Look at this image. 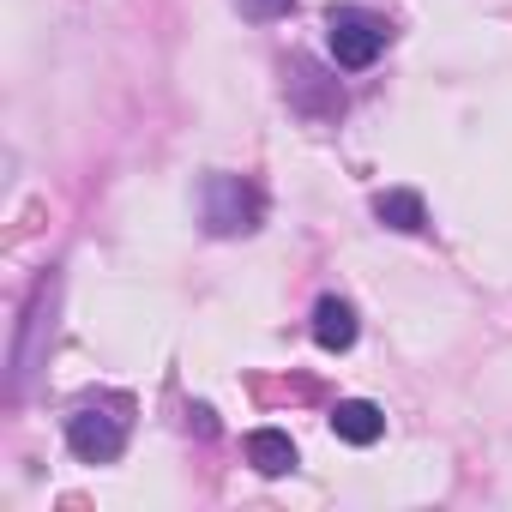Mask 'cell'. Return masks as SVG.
Returning <instances> with one entry per match:
<instances>
[{
    "label": "cell",
    "instance_id": "obj_11",
    "mask_svg": "<svg viewBox=\"0 0 512 512\" xmlns=\"http://www.w3.org/2000/svg\"><path fill=\"white\" fill-rule=\"evenodd\" d=\"M193 428H199V434H205V440H211V434H217V416H211V404H193Z\"/></svg>",
    "mask_w": 512,
    "mask_h": 512
},
{
    "label": "cell",
    "instance_id": "obj_7",
    "mask_svg": "<svg viewBox=\"0 0 512 512\" xmlns=\"http://www.w3.org/2000/svg\"><path fill=\"white\" fill-rule=\"evenodd\" d=\"M356 332H362V326H356V308H350L344 296H320V302H314V344H320V350L338 356V350L356 344Z\"/></svg>",
    "mask_w": 512,
    "mask_h": 512
},
{
    "label": "cell",
    "instance_id": "obj_8",
    "mask_svg": "<svg viewBox=\"0 0 512 512\" xmlns=\"http://www.w3.org/2000/svg\"><path fill=\"white\" fill-rule=\"evenodd\" d=\"M374 217H380L386 229H398V235H422V229H428V205H422L416 187H386V193H374Z\"/></svg>",
    "mask_w": 512,
    "mask_h": 512
},
{
    "label": "cell",
    "instance_id": "obj_3",
    "mask_svg": "<svg viewBox=\"0 0 512 512\" xmlns=\"http://www.w3.org/2000/svg\"><path fill=\"white\" fill-rule=\"evenodd\" d=\"M121 410H127V404H115V410L85 404V410L67 416V446H73L79 464H115V458H121V446H127V416H121Z\"/></svg>",
    "mask_w": 512,
    "mask_h": 512
},
{
    "label": "cell",
    "instance_id": "obj_4",
    "mask_svg": "<svg viewBox=\"0 0 512 512\" xmlns=\"http://www.w3.org/2000/svg\"><path fill=\"white\" fill-rule=\"evenodd\" d=\"M55 296H61V284L43 278L37 296H31V308H25V338H19V350H13V392L31 386V374H37V362H43V344L55 338Z\"/></svg>",
    "mask_w": 512,
    "mask_h": 512
},
{
    "label": "cell",
    "instance_id": "obj_6",
    "mask_svg": "<svg viewBox=\"0 0 512 512\" xmlns=\"http://www.w3.org/2000/svg\"><path fill=\"white\" fill-rule=\"evenodd\" d=\"M332 434H338L344 446H374V440L386 434V410L368 404V398H338V404H332Z\"/></svg>",
    "mask_w": 512,
    "mask_h": 512
},
{
    "label": "cell",
    "instance_id": "obj_2",
    "mask_svg": "<svg viewBox=\"0 0 512 512\" xmlns=\"http://www.w3.org/2000/svg\"><path fill=\"white\" fill-rule=\"evenodd\" d=\"M386 43H392V19L386 13H374V7H332L326 13V49H332V61L344 73L374 67L386 55Z\"/></svg>",
    "mask_w": 512,
    "mask_h": 512
},
{
    "label": "cell",
    "instance_id": "obj_10",
    "mask_svg": "<svg viewBox=\"0 0 512 512\" xmlns=\"http://www.w3.org/2000/svg\"><path fill=\"white\" fill-rule=\"evenodd\" d=\"M241 7V19H253V25H272V19H290L296 13V0H235Z\"/></svg>",
    "mask_w": 512,
    "mask_h": 512
},
{
    "label": "cell",
    "instance_id": "obj_1",
    "mask_svg": "<svg viewBox=\"0 0 512 512\" xmlns=\"http://www.w3.org/2000/svg\"><path fill=\"white\" fill-rule=\"evenodd\" d=\"M199 217H205V235H217V241L253 235V229H260V217H266V193L253 187L247 175H205Z\"/></svg>",
    "mask_w": 512,
    "mask_h": 512
},
{
    "label": "cell",
    "instance_id": "obj_9",
    "mask_svg": "<svg viewBox=\"0 0 512 512\" xmlns=\"http://www.w3.org/2000/svg\"><path fill=\"white\" fill-rule=\"evenodd\" d=\"M247 464L260 476H290L296 470V440L284 428H253L247 434Z\"/></svg>",
    "mask_w": 512,
    "mask_h": 512
},
{
    "label": "cell",
    "instance_id": "obj_5",
    "mask_svg": "<svg viewBox=\"0 0 512 512\" xmlns=\"http://www.w3.org/2000/svg\"><path fill=\"white\" fill-rule=\"evenodd\" d=\"M290 109L308 121H338L344 115V85L326 79L314 61H290Z\"/></svg>",
    "mask_w": 512,
    "mask_h": 512
}]
</instances>
